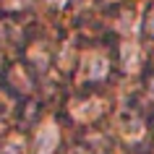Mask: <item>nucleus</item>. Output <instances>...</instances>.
<instances>
[{
    "label": "nucleus",
    "mask_w": 154,
    "mask_h": 154,
    "mask_svg": "<svg viewBox=\"0 0 154 154\" xmlns=\"http://www.w3.org/2000/svg\"><path fill=\"white\" fill-rule=\"evenodd\" d=\"M99 112H102V102H99V99H91V102H84V105H79L76 110H73V115H76V118H81V120H89V118H97Z\"/></svg>",
    "instance_id": "4"
},
{
    "label": "nucleus",
    "mask_w": 154,
    "mask_h": 154,
    "mask_svg": "<svg viewBox=\"0 0 154 154\" xmlns=\"http://www.w3.org/2000/svg\"><path fill=\"white\" fill-rule=\"evenodd\" d=\"M120 57H123V68L125 71H136L138 68V60H141V52H138V45H133V42H128V45H123L120 50Z\"/></svg>",
    "instance_id": "2"
},
{
    "label": "nucleus",
    "mask_w": 154,
    "mask_h": 154,
    "mask_svg": "<svg viewBox=\"0 0 154 154\" xmlns=\"http://www.w3.org/2000/svg\"><path fill=\"white\" fill-rule=\"evenodd\" d=\"M57 141H60L57 125L55 123H47V125L37 133V138H34V149H37V154H50V152H55Z\"/></svg>",
    "instance_id": "1"
},
{
    "label": "nucleus",
    "mask_w": 154,
    "mask_h": 154,
    "mask_svg": "<svg viewBox=\"0 0 154 154\" xmlns=\"http://www.w3.org/2000/svg\"><path fill=\"white\" fill-rule=\"evenodd\" d=\"M86 76L89 79H105L107 76V60L102 55H89L86 57Z\"/></svg>",
    "instance_id": "3"
},
{
    "label": "nucleus",
    "mask_w": 154,
    "mask_h": 154,
    "mask_svg": "<svg viewBox=\"0 0 154 154\" xmlns=\"http://www.w3.org/2000/svg\"><path fill=\"white\" fill-rule=\"evenodd\" d=\"M71 154H84V152H79V149H76V152H71Z\"/></svg>",
    "instance_id": "8"
},
{
    "label": "nucleus",
    "mask_w": 154,
    "mask_h": 154,
    "mask_svg": "<svg viewBox=\"0 0 154 154\" xmlns=\"http://www.w3.org/2000/svg\"><path fill=\"white\" fill-rule=\"evenodd\" d=\"M125 136H128V138H133V141H136V138H141V136H144V125H141L138 120H133V123L128 125V128H125Z\"/></svg>",
    "instance_id": "6"
},
{
    "label": "nucleus",
    "mask_w": 154,
    "mask_h": 154,
    "mask_svg": "<svg viewBox=\"0 0 154 154\" xmlns=\"http://www.w3.org/2000/svg\"><path fill=\"white\" fill-rule=\"evenodd\" d=\"M3 152H5V154H26L24 152V141H21V138H11Z\"/></svg>",
    "instance_id": "5"
},
{
    "label": "nucleus",
    "mask_w": 154,
    "mask_h": 154,
    "mask_svg": "<svg viewBox=\"0 0 154 154\" xmlns=\"http://www.w3.org/2000/svg\"><path fill=\"white\" fill-rule=\"evenodd\" d=\"M50 3H52V5H63L65 0H50Z\"/></svg>",
    "instance_id": "7"
}]
</instances>
